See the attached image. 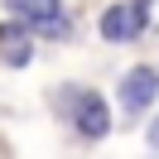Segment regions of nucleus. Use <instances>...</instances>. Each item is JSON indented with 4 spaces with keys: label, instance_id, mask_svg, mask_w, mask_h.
Instances as JSON below:
<instances>
[{
    "label": "nucleus",
    "instance_id": "2",
    "mask_svg": "<svg viewBox=\"0 0 159 159\" xmlns=\"http://www.w3.org/2000/svg\"><path fill=\"white\" fill-rule=\"evenodd\" d=\"M154 97H159L154 68H135V72H125V77H120V106H125V111H145Z\"/></svg>",
    "mask_w": 159,
    "mask_h": 159
},
{
    "label": "nucleus",
    "instance_id": "4",
    "mask_svg": "<svg viewBox=\"0 0 159 159\" xmlns=\"http://www.w3.org/2000/svg\"><path fill=\"white\" fill-rule=\"evenodd\" d=\"M77 130H82V135H92V140H101V135L111 130L106 101H101L97 92H82V97H77Z\"/></svg>",
    "mask_w": 159,
    "mask_h": 159
},
{
    "label": "nucleus",
    "instance_id": "1",
    "mask_svg": "<svg viewBox=\"0 0 159 159\" xmlns=\"http://www.w3.org/2000/svg\"><path fill=\"white\" fill-rule=\"evenodd\" d=\"M15 20H24L39 34H63L68 20H63V0H5Z\"/></svg>",
    "mask_w": 159,
    "mask_h": 159
},
{
    "label": "nucleus",
    "instance_id": "3",
    "mask_svg": "<svg viewBox=\"0 0 159 159\" xmlns=\"http://www.w3.org/2000/svg\"><path fill=\"white\" fill-rule=\"evenodd\" d=\"M140 24H145V10H135V5H111V10L101 15V39L130 43V39L140 34Z\"/></svg>",
    "mask_w": 159,
    "mask_h": 159
},
{
    "label": "nucleus",
    "instance_id": "5",
    "mask_svg": "<svg viewBox=\"0 0 159 159\" xmlns=\"http://www.w3.org/2000/svg\"><path fill=\"white\" fill-rule=\"evenodd\" d=\"M149 145L159 149V120H154V125H149Z\"/></svg>",
    "mask_w": 159,
    "mask_h": 159
}]
</instances>
